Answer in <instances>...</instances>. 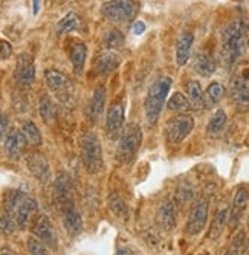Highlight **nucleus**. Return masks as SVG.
Masks as SVG:
<instances>
[{
	"instance_id": "1",
	"label": "nucleus",
	"mask_w": 249,
	"mask_h": 255,
	"mask_svg": "<svg viewBox=\"0 0 249 255\" xmlns=\"http://www.w3.org/2000/svg\"><path fill=\"white\" fill-rule=\"evenodd\" d=\"M246 25L234 20L222 31V58L225 64H236L246 52Z\"/></svg>"
},
{
	"instance_id": "2",
	"label": "nucleus",
	"mask_w": 249,
	"mask_h": 255,
	"mask_svg": "<svg viewBox=\"0 0 249 255\" xmlns=\"http://www.w3.org/2000/svg\"><path fill=\"white\" fill-rule=\"evenodd\" d=\"M171 84H173L171 78L162 77L150 86L147 97H145V103H144L145 117L150 124H154L157 118H159L162 107L165 104V100H167V95L171 89Z\"/></svg>"
},
{
	"instance_id": "3",
	"label": "nucleus",
	"mask_w": 249,
	"mask_h": 255,
	"mask_svg": "<svg viewBox=\"0 0 249 255\" xmlns=\"http://www.w3.org/2000/svg\"><path fill=\"white\" fill-rule=\"evenodd\" d=\"M81 159L86 170L90 174H97L103 170V150L100 139L95 133H84L81 136Z\"/></svg>"
},
{
	"instance_id": "4",
	"label": "nucleus",
	"mask_w": 249,
	"mask_h": 255,
	"mask_svg": "<svg viewBox=\"0 0 249 255\" xmlns=\"http://www.w3.org/2000/svg\"><path fill=\"white\" fill-rule=\"evenodd\" d=\"M103 15L115 23H124L136 17L139 5L136 0H109L101 8Z\"/></svg>"
},
{
	"instance_id": "5",
	"label": "nucleus",
	"mask_w": 249,
	"mask_h": 255,
	"mask_svg": "<svg viewBox=\"0 0 249 255\" xmlns=\"http://www.w3.org/2000/svg\"><path fill=\"white\" fill-rule=\"evenodd\" d=\"M142 142V131L136 124H130L123 128L120 144H118V159L121 162H130L136 154Z\"/></svg>"
},
{
	"instance_id": "6",
	"label": "nucleus",
	"mask_w": 249,
	"mask_h": 255,
	"mask_svg": "<svg viewBox=\"0 0 249 255\" xmlns=\"http://www.w3.org/2000/svg\"><path fill=\"white\" fill-rule=\"evenodd\" d=\"M44 80L49 87V90L57 97L61 103H69L74 95V86L71 80L67 78L63 72L57 71V69H48L44 72Z\"/></svg>"
},
{
	"instance_id": "7",
	"label": "nucleus",
	"mask_w": 249,
	"mask_h": 255,
	"mask_svg": "<svg viewBox=\"0 0 249 255\" xmlns=\"http://www.w3.org/2000/svg\"><path fill=\"white\" fill-rule=\"evenodd\" d=\"M194 128V118L190 115H179L168 121L165 127L167 139L171 144H180L184 139L193 131Z\"/></svg>"
},
{
	"instance_id": "8",
	"label": "nucleus",
	"mask_w": 249,
	"mask_h": 255,
	"mask_svg": "<svg viewBox=\"0 0 249 255\" xmlns=\"http://www.w3.org/2000/svg\"><path fill=\"white\" fill-rule=\"evenodd\" d=\"M208 210H210L208 200L205 197H200L196 202V205L193 206V210L188 216V222H187V234L188 236H197L202 233L203 228L207 225Z\"/></svg>"
},
{
	"instance_id": "9",
	"label": "nucleus",
	"mask_w": 249,
	"mask_h": 255,
	"mask_svg": "<svg viewBox=\"0 0 249 255\" xmlns=\"http://www.w3.org/2000/svg\"><path fill=\"white\" fill-rule=\"evenodd\" d=\"M14 78L21 87H29L32 86L35 80V64L34 58L29 54H20L15 63V71Z\"/></svg>"
},
{
	"instance_id": "10",
	"label": "nucleus",
	"mask_w": 249,
	"mask_h": 255,
	"mask_svg": "<svg viewBox=\"0 0 249 255\" xmlns=\"http://www.w3.org/2000/svg\"><path fill=\"white\" fill-rule=\"evenodd\" d=\"M55 197L58 202V206L61 213H66L75 208L74 203V193H72V183L67 177V174L60 173L58 177L55 179Z\"/></svg>"
},
{
	"instance_id": "11",
	"label": "nucleus",
	"mask_w": 249,
	"mask_h": 255,
	"mask_svg": "<svg viewBox=\"0 0 249 255\" xmlns=\"http://www.w3.org/2000/svg\"><path fill=\"white\" fill-rule=\"evenodd\" d=\"M32 233L34 236H37L43 243H46L49 246H55L57 245V237H55V231L54 226L49 220L48 216L40 214L32 225Z\"/></svg>"
},
{
	"instance_id": "12",
	"label": "nucleus",
	"mask_w": 249,
	"mask_h": 255,
	"mask_svg": "<svg viewBox=\"0 0 249 255\" xmlns=\"http://www.w3.org/2000/svg\"><path fill=\"white\" fill-rule=\"evenodd\" d=\"M249 202V193L246 188L240 187L237 188L234 199H233V205H231V211H230V225L231 228H237V225L240 223L245 211H246V206Z\"/></svg>"
},
{
	"instance_id": "13",
	"label": "nucleus",
	"mask_w": 249,
	"mask_h": 255,
	"mask_svg": "<svg viewBox=\"0 0 249 255\" xmlns=\"http://www.w3.org/2000/svg\"><path fill=\"white\" fill-rule=\"evenodd\" d=\"M26 165L29 168V171L40 180V182H44L46 183L49 179H51V168H49V164L48 160L44 159L43 154L40 153H31L26 156Z\"/></svg>"
},
{
	"instance_id": "14",
	"label": "nucleus",
	"mask_w": 249,
	"mask_h": 255,
	"mask_svg": "<svg viewBox=\"0 0 249 255\" xmlns=\"http://www.w3.org/2000/svg\"><path fill=\"white\" fill-rule=\"evenodd\" d=\"M26 139H25V134L21 131H11L8 133L6 139H5V154L12 159V160H17L21 157L25 151V147H26Z\"/></svg>"
},
{
	"instance_id": "15",
	"label": "nucleus",
	"mask_w": 249,
	"mask_h": 255,
	"mask_svg": "<svg viewBox=\"0 0 249 255\" xmlns=\"http://www.w3.org/2000/svg\"><path fill=\"white\" fill-rule=\"evenodd\" d=\"M35 211H37V200L32 197H25L15 210V214H14L15 225L20 229H25L29 220L32 219V216L35 214Z\"/></svg>"
},
{
	"instance_id": "16",
	"label": "nucleus",
	"mask_w": 249,
	"mask_h": 255,
	"mask_svg": "<svg viewBox=\"0 0 249 255\" xmlns=\"http://www.w3.org/2000/svg\"><path fill=\"white\" fill-rule=\"evenodd\" d=\"M193 41H194V37L191 32H182L179 35L176 41V63L179 67H182L188 63Z\"/></svg>"
},
{
	"instance_id": "17",
	"label": "nucleus",
	"mask_w": 249,
	"mask_h": 255,
	"mask_svg": "<svg viewBox=\"0 0 249 255\" xmlns=\"http://www.w3.org/2000/svg\"><path fill=\"white\" fill-rule=\"evenodd\" d=\"M157 223L164 231H171L176 226V208L171 200H164L157 208Z\"/></svg>"
},
{
	"instance_id": "18",
	"label": "nucleus",
	"mask_w": 249,
	"mask_h": 255,
	"mask_svg": "<svg viewBox=\"0 0 249 255\" xmlns=\"http://www.w3.org/2000/svg\"><path fill=\"white\" fill-rule=\"evenodd\" d=\"M124 126V107L123 104H113L107 112L106 127L110 136H117Z\"/></svg>"
},
{
	"instance_id": "19",
	"label": "nucleus",
	"mask_w": 249,
	"mask_h": 255,
	"mask_svg": "<svg viewBox=\"0 0 249 255\" xmlns=\"http://www.w3.org/2000/svg\"><path fill=\"white\" fill-rule=\"evenodd\" d=\"M86 57H87V48H86L84 41L72 40V43L69 44V58H71V63L74 66V71L77 75L83 74Z\"/></svg>"
},
{
	"instance_id": "20",
	"label": "nucleus",
	"mask_w": 249,
	"mask_h": 255,
	"mask_svg": "<svg viewBox=\"0 0 249 255\" xmlns=\"http://www.w3.org/2000/svg\"><path fill=\"white\" fill-rule=\"evenodd\" d=\"M120 66V55H117L113 51H104L98 55L95 61V71L100 75H109L113 71H117Z\"/></svg>"
},
{
	"instance_id": "21",
	"label": "nucleus",
	"mask_w": 249,
	"mask_h": 255,
	"mask_svg": "<svg viewBox=\"0 0 249 255\" xmlns=\"http://www.w3.org/2000/svg\"><path fill=\"white\" fill-rule=\"evenodd\" d=\"M104 104H106V89L100 86L94 92V97H92V101H90L89 112H87V117L92 123H97L103 117Z\"/></svg>"
},
{
	"instance_id": "22",
	"label": "nucleus",
	"mask_w": 249,
	"mask_h": 255,
	"mask_svg": "<svg viewBox=\"0 0 249 255\" xmlns=\"http://www.w3.org/2000/svg\"><path fill=\"white\" fill-rule=\"evenodd\" d=\"M194 71L202 77H210L216 71V61L208 52H197L193 61Z\"/></svg>"
},
{
	"instance_id": "23",
	"label": "nucleus",
	"mask_w": 249,
	"mask_h": 255,
	"mask_svg": "<svg viewBox=\"0 0 249 255\" xmlns=\"http://www.w3.org/2000/svg\"><path fill=\"white\" fill-rule=\"evenodd\" d=\"M231 95L234 103L240 107L248 110L249 109V84L243 80H237L233 84L231 89Z\"/></svg>"
},
{
	"instance_id": "24",
	"label": "nucleus",
	"mask_w": 249,
	"mask_h": 255,
	"mask_svg": "<svg viewBox=\"0 0 249 255\" xmlns=\"http://www.w3.org/2000/svg\"><path fill=\"white\" fill-rule=\"evenodd\" d=\"M63 223H64L66 231L71 236H77V234L81 233V229H83V219H81V214L78 213L77 208H72V210L63 213Z\"/></svg>"
},
{
	"instance_id": "25",
	"label": "nucleus",
	"mask_w": 249,
	"mask_h": 255,
	"mask_svg": "<svg viewBox=\"0 0 249 255\" xmlns=\"http://www.w3.org/2000/svg\"><path fill=\"white\" fill-rule=\"evenodd\" d=\"M80 28H81V18L75 12H69L57 23V35H66L71 31H77Z\"/></svg>"
},
{
	"instance_id": "26",
	"label": "nucleus",
	"mask_w": 249,
	"mask_h": 255,
	"mask_svg": "<svg viewBox=\"0 0 249 255\" xmlns=\"http://www.w3.org/2000/svg\"><path fill=\"white\" fill-rule=\"evenodd\" d=\"M185 92L188 95V101L193 107H200L203 104V92H202V86L199 81L191 80L185 84Z\"/></svg>"
},
{
	"instance_id": "27",
	"label": "nucleus",
	"mask_w": 249,
	"mask_h": 255,
	"mask_svg": "<svg viewBox=\"0 0 249 255\" xmlns=\"http://www.w3.org/2000/svg\"><path fill=\"white\" fill-rule=\"evenodd\" d=\"M228 210L226 208H222V210H219V213L216 214L214 217V222H213V226L210 229V239L213 240H217L222 233H223V229L226 226V222H228Z\"/></svg>"
},
{
	"instance_id": "28",
	"label": "nucleus",
	"mask_w": 249,
	"mask_h": 255,
	"mask_svg": "<svg viewBox=\"0 0 249 255\" xmlns=\"http://www.w3.org/2000/svg\"><path fill=\"white\" fill-rule=\"evenodd\" d=\"M223 94H225V87L220 83H216V81L211 83L205 92V97H203V104L207 107H213L222 100Z\"/></svg>"
},
{
	"instance_id": "29",
	"label": "nucleus",
	"mask_w": 249,
	"mask_h": 255,
	"mask_svg": "<svg viewBox=\"0 0 249 255\" xmlns=\"http://www.w3.org/2000/svg\"><path fill=\"white\" fill-rule=\"evenodd\" d=\"M21 133L25 134V139H26V142H28L29 145L37 147V145H40V144L43 142L41 133H40V130L37 128V126H35L32 121H26V123L23 124V128H21Z\"/></svg>"
},
{
	"instance_id": "30",
	"label": "nucleus",
	"mask_w": 249,
	"mask_h": 255,
	"mask_svg": "<svg viewBox=\"0 0 249 255\" xmlns=\"http://www.w3.org/2000/svg\"><path fill=\"white\" fill-rule=\"evenodd\" d=\"M40 117L46 124H49L55 118V104L52 103L49 95H44L40 100Z\"/></svg>"
},
{
	"instance_id": "31",
	"label": "nucleus",
	"mask_w": 249,
	"mask_h": 255,
	"mask_svg": "<svg viewBox=\"0 0 249 255\" xmlns=\"http://www.w3.org/2000/svg\"><path fill=\"white\" fill-rule=\"evenodd\" d=\"M25 197L26 196L21 193V191H18V190L8 191L6 196H5V210H6V213L11 214V216H14L15 214V210H17L18 205L21 203V200H23Z\"/></svg>"
},
{
	"instance_id": "32",
	"label": "nucleus",
	"mask_w": 249,
	"mask_h": 255,
	"mask_svg": "<svg viewBox=\"0 0 249 255\" xmlns=\"http://www.w3.org/2000/svg\"><path fill=\"white\" fill-rule=\"evenodd\" d=\"M225 124H226V113L223 110H217L207 126V133L210 136H216L223 130Z\"/></svg>"
},
{
	"instance_id": "33",
	"label": "nucleus",
	"mask_w": 249,
	"mask_h": 255,
	"mask_svg": "<svg viewBox=\"0 0 249 255\" xmlns=\"http://www.w3.org/2000/svg\"><path fill=\"white\" fill-rule=\"evenodd\" d=\"M109 208L112 210L113 214H117V216H120V217H127V214H128V210H127L125 202H124V200L121 199V196L117 194V193H112V194L109 196Z\"/></svg>"
},
{
	"instance_id": "34",
	"label": "nucleus",
	"mask_w": 249,
	"mask_h": 255,
	"mask_svg": "<svg viewBox=\"0 0 249 255\" xmlns=\"http://www.w3.org/2000/svg\"><path fill=\"white\" fill-rule=\"evenodd\" d=\"M167 107H168V110H173V112H184V110H188L191 107V104H190V101H188V98L185 95L179 94V92H177V94H174L168 100Z\"/></svg>"
},
{
	"instance_id": "35",
	"label": "nucleus",
	"mask_w": 249,
	"mask_h": 255,
	"mask_svg": "<svg viewBox=\"0 0 249 255\" xmlns=\"http://www.w3.org/2000/svg\"><path fill=\"white\" fill-rule=\"evenodd\" d=\"M28 251H29V255H49V251L48 248L44 246V243L35 237H29L28 239Z\"/></svg>"
},
{
	"instance_id": "36",
	"label": "nucleus",
	"mask_w": 249,
	"mask_h": 255,
	"mask_svg": "<svg viewBox=\"0 0 249 255\" xmlns=\"http://www.w3.org/2000/svg\"><path fill=\"white\" fill-rule=\"evenodd\" d=\"M106 43L109 46V49H117V48H121L123 43H124V35L117 31V29H112L107 32L106 35Z\"/></svg>"
},
{
	"instance_id": "37",
	"label": "nucleus",
	"mask_w": 249,
	"mask_h": 255,
	"mask_svg": "<svg viewBox=\"0 0 249 255\" xmlns=\"http://www.w3.org/2000/svg\"><path fill=\"white\" fill-rule=\"evenodd\" d=\"M243 243H245V233L242 231V233H239V234L234 237V240H233L230 249L225 252V255H240V251H242V248H243Z\"/></svg>"
},
{
	"instance_id": "38",
	"label": "nucleus",
	"mask_w": 249,
	"mask_h": 255,
	"mask_svg": "<svg viewBox=\"0 0 249 255\" xmlns=\"http://www.w3.org/2000/svg\"><path fill=\"white\" fill-rule=\"evenodd\" d=\"M0 229H2L5 234H11L14 231V222L11 219V214L5 213L2 217H0Z\"/></svg>"
},
{
	"instance_id": "39",
	"label": "nucleus",
	"mask_w": 249,
	"mask_h": 255,
	"mask_svg": "<svg viewBox=\"0 0 249 255\" xmlns=\"http://www.w3.org/2000/svg\"><path fill=\"white\" fill-rule=\"evenodd\" d=\"M12 54V48L11 44L5 40H0V60H6L9 58V55Z\"/></svg>"
},
{
	"instance_id": "40",
	"label": "nucleus",
	"mask_w": 249,
	"mask_h": 255,
	"mask_svg": "<svg viewBox=\"0 0 249 255\" xmlns=\"http://www.w3.org/2000/svg\"><path fill=\"white\" fill-rule=\"evenodd\" d=\"M6 131H8V118H6V115L0 110V141L5 137Z\"/></svg>"
},
{
	"instance_id": "41",
	"label": "nucleus",
	"mask_w": 249,
	"mask_h": 255,
	"mask_svg": "<svg viewBox=\"0 0 249 255\" xmlns=\"http://www.w3.org/2000/svg\"><path fill=\"white\" fill-rule=\"evenodd\" d=\"M144 31H145V25H144L142 21H136V23L133 25V32L136 34V35H141Z\"/></svg>"
},
{
	"instance_id": "42",
	"label": "nucleus",
	"mask_w": 249,
	"mask_h": 255,
	"mask_svg": "<svg viewBox=\"0 0 249 255\" xmlns=\"http://www.w3.org/2000/svg\"><path fill=\"white\" fill-rule=\"evenodd\" d=\"M117 255H134V252L130 251V249H127V248H120L118 252H117Z\"/></svg>"
},
{
	"instance_id": "43",
	"label": "nucleus",
	"mask_w": 249,
	"mask_h": 255,
	"mask_svg": "<svg viewBox=\"0 0 249 255\" xmlns=\"http://www.w3.org/2000/svg\"><path fill=\"white\" fill-rule=\"evenodd\" d=\"M242 80L246 81V83H249V67H246L245 71L242 72Z\"/></svg>"
},
{
	"instance_id": "44",
	"label": "nucleus",
	"mask_w": 249,
	"mask_h": 255,
	"mask_svg": "<svg viewBox=\"0 0 249 255\" xmlns=\"http://www.w3.org/2000/svg\"><path fill=\"white\" fill-rule=\"evenodd\" d=\"M32 6H34V14H38V9H40V0H32Z\"/></svg>"
},
{
	"instance_id": "45",
	"label": "nucleus",
	"mask_w": 249,
	"mask_h": 255,
	"mask_svg": "<svg viewBox=\"0 0 249 255\" xmlns=\"http://www.w3.org/2000/svg\"><path fill=\"white\" fill-rule=\"evenodd\" d=\"M202 255H210V254H202Z\"/></svg>"
}]
</instances>
